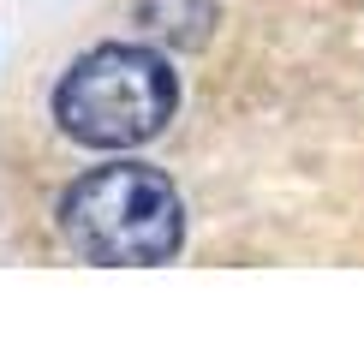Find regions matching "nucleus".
I'll return each mask as SVG.
<instances>
[{"label": "nucleus", "mask_w": 364, "mask_h": 358, "mask_svg": "<svg viewBox=\"0 0 364 358\" xmlns=\"http://www.w3.org/2000/svg\"><path fill=\"white\" fill-rule=\"evenodd\" d=\"M60 239L102 268H156L186 245V197L161 168L102 161L60 191Z\"/></svg>", "instance_id": "obj_1"}, {"label": "nucleus", "mask_w": 364, "mask_h": 358, "mask_svg": "<svg viewBox=\"0 0 364 358\" xmlns=\"http://www.w3.org/2000/svg\"><path fill=\"white\" fill-rule=\"evenodd\" d=\"M179 114V72L144 42H96L54 84V126L84 149H138Z\"/></svg>", "instance_id": "obj_2"}]
</instances>
